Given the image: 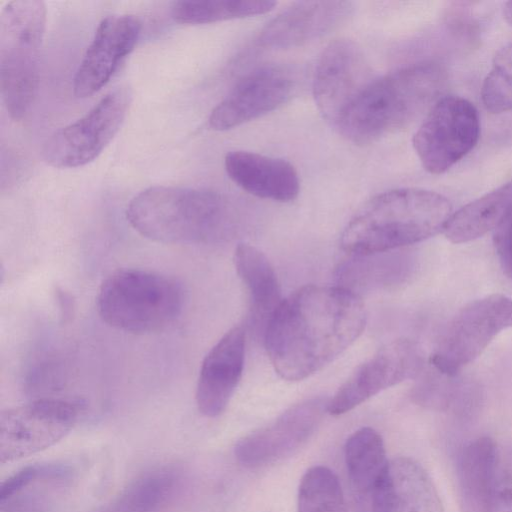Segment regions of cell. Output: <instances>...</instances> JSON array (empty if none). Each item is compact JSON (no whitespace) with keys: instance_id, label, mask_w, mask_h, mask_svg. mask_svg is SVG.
Wrapping results in <instances>:
<instances>
[{"instance_id":"obj_20","label":"cell","mask_w":512,"mask_h":512,"mask_svg":"<svg viewBox=\"0 0 512 512\" xmlns=\"http://www.w3.org/2000/svg\"><path fill=\"white\" fill-rule=\"evenodd\" d=\"M374 512H444L443 506L426 470L408 457L394 458Z\"/></svg>"},{"instance_id":"obj_19","label":"cell","mask_w":512,"mask_h":512,"mask_svg":"<svg viewBox=\"0 0 512 512\" xmlns=\"http://www.w3.org/2000/svg\"><path fill=\"white\" fill-rule=\"evenodd\" d=\"M344 456L350 486L360 512H374L390 462L386 458L381 436L370 427L355 431L346 441Z\"/></svg>"},{"instance_id":"obj_12","label":"cell","mask_w":512,"mask_h":512,"mask_svg":"<svg viewBox=\"0 0 512 512\" xmlns=\"http://www.w3.org/2000/svg\"><path fill=\"white\" fill-rule=\"evenodd\" d=\"M373 79L365 55L354 41L341 38L328 44L318 59L312 87L323 118L336 125Z\"/></svg>"},{"instance_id":"obj_18","label":"cell","mask_w":512,"mask_h":512,"mask_svg":"<svg viewBox=\"0 0 512 512\" xmlns=\"http://www.w3.org/2000/svg\"><path fill=\"white\" fill-rule=\"evenodd\" d=\"M224 166L237 186L256 197L289 202L299 194L298 173L284 159L236 150L226 154Z\"/></svg>"},{"instance_id":"obj_6","label":"cell","mask_w":512,"mask_h":512,"mask_svg":"<svg viewBox=\"0 0 512 512\" xmlns=\"http://www.w3.org/2000/svg\"><path fill=\"white\" fill-rule=\"evenodd\" d=\"M45 23L46 6L39 0L10 1L1 10V96L16 121L26 117L37 96Z\"/></svg>"},{"instance_id":"obj_24","label":"cell","mask_w":512,"mask_h":512,"mask_svg":"<svg viewBox=\"0 0 512 512\" xmlns=\"http://www.w3.org/2000/svg\"><path fill=\"white\" fill-rule=\"evenodd\" d=\"M353 257L339 266L337 280L339 286L357 294L359 290L392 285L409 270L407 258L392 251Z\"/></svg>"},{"instance_id":"obj_22","label":"cell","mask_w":512,"mask_h":512,"mask_svg":"<svg viewBox=\"0 0 512 512\" xmlns=\"http://www.w3.org/2000/svg\"><path fill=\"white\" fill-rule=\"evenodd\" d=\"M234 265L249 294L254 321L265 329L283 301L275 270L260 250L246 243L236 247Z\"/></svg>"},{"instance_id":"obj_9","label":"cell","mask_w":512,"mask_h":512,"mask_svg":"<svg viewBox=\"0 0 512 512\" xmlns=\"http://www.w3.org/2000/svg\"><path fill=\"white\" fill-rule=\"evenodd\" d=\"M131 103L127 87L102 97L85 115L55 131L44 143L43 161L56 168H75L96 159L118 133Z\"/></svg>"},{"instance_id":"obj_4","label":"cell","mask_w":512,"mask_h":512,"mask_svg":"<svg viewBox=\"0 0 512 512\" xmlns=\"http://www.w3.org/2000/svg\"><path fill=\"white\" fill-rule=\"evenodd\" d=\"M452 215L450 201L422 188H397L369 199L345 226L341 248L352 256L388 252L426 240Z\"/></svg>"},{"instance_id":"obj_10","label":"cell","mask_w":512,"mask_h":512,"mask_svg":"<svg viewBox=\"0 0 512 512\" xmlns=\"http://www.w3.org/2000/svg\"><path fill=\"white\" fill-rule=\"evenodd\" d=\"M81 403L40 398L3 411L0 415V461L11 462L45 450L75 426Z\"/></svg>"},{"instance_id":"obj_26","label":"cell","mask_w":512,"mask_h":512,"mask_svg":"<svg viewBox=\"0 0 512 512\" xmlns=\"http://www.w3.org/2000/svg\"><path fill=\"white\" fill-rule=\"evenodd\" d=\"M276 4L270 0H182L173 3L171 17L181 24H207L264 14Z\"/></svg>"},{"instance_id":"obj_5","label":"cell","mask_w":512,"mask_h":512,"mask_svg":"<svg viewBox=\"0 0 512 512\" xmlns=\"http://www.w3.org/2000/svg\"><path fill=\"white\" fill-rule=\"evenodd\" d=\"M96 303L107 325L127 333L147 334L165 329L180 316L184 291L167 275L125 268L102 282Z\"/></svg>"},{"instance_id":"obj_16","label":"cell","mask_w":512,"mask_h":512,"mask_svg":"<svg viewBox=\"0 0 512 512\" xmlns=\"http://www.w3.org/2000/svg\"><path fill=\"white\" fill-rule=\"evenodd\" d=\"M353 10L350 1L294 2L264 26L258 41L274 49L298 47L337 29Z\"/></svg>"},{"instance_id":"obj_31","label":"cell","mask_w":512,"mask_h":512,"mask_svg":"<svg viewBox=\"0 0 512 512\" xmlns=\"http://www.w3.org/2000/svg\"><path fill=\"white\" fill-rule=\"evenodd\" d=\"M494 245L504 273L512 279V205L494 230Z\"/></svg>"},{"instance_id":"obj_14","label":"cell","mask_w":512,"mask_h":512,"mask_svg":"<svg viewBox=\"0 0 512 512\" xmlns=\"http://www.w3.org/2000/svg\"><path fill=\"white\" fill-rule=\"evenodd\" d=\"M328 401H302L264 427L246 435L235 446V457L246 467H260L291 455L302 446L327 412Z\"/></svg>"},{"instance_id":"obj_29","label":"cell","mask_w":512,"mask_h":512,"mask_svg":"<svg viewBox=\"0 0 512 512\" xmlns=\"http://www.w3.org/2000/svg\"><path fill=\"white\" fill-rule=\"evenodd\" d=\"M489 512H512V447H498Z\"/></svg>"},{"instance_id":"obj_7","label":"cell","mask_w":512,"mask_h":512,"mask_svg":"<svg viewBox=\"0 0 512 512\" xmlns=\"http://www.w3.org/2000/svg\"><path fill=\"white\" fill-rule=\"evenodd\" d=\"M512 327V298L492 294L476 299L450 320L430 356L441 375L455 376L474 361L503 330Z\"/></svg>"},{"instance_id":"obj_8","label":"cell","mask_w":512,"mask_h":512,"mask_svg":"<svg viewBox=\"0 0 512 512\" xmlns=\"http://www.w3.org/2000/svg\"><path fill=\"white\" fill-rule=\"evenodd\" d=\"M480 119L476 107L460 96L439 98L413 136L414 150L431 174H442L477 144Z\"/></svg>"},{"instance_id":"obj_30","label":"cell","mask_w":512,"mask_h":512,"mask_svg":"<svg viewBox=\"0 0 512 512\" xmlns=\"http://www.w3.org/2000/svg\"><path fill=\"white\" fill-rule=\"evenodd\" d=\"M59 466L54 465H30L27 466L5 480L0 487V503L4 505L11 501L25 488L36 481L45 478L57 477L63 474Z\"/></svg>"},{"instance_id":"obj_23","label":"cell","mask_w":512,"mask_h":512,"mask_svg":"<svg viewBox=\"0 0 512 512\" xmlns=\"http://www.w3.org/2000/svg\"><path fill=\"white\" fill-rule=\"evenodd\" d=\"M512 205V181L487 192L452 213L444 226L445 237L465 243L495 230Z\"/></svg>"},{"instance_id":"obj_17","label":"cell","mask_w":512,"mask_h":512,"mask_svg":"<svg viewBox=\"0 0 512 512\" xmlns=\"http://www.w3.org/2000/svg\"><path fill=\"white\" fill-rule=\"evenodd\" d=\"M245 331L235 326L207 353L201 364L196 403L207 417L220 415L237 388L244 369Z\"/></svg>"},{"instance_id":"obj_1","label":"cell","mask_w":512,"mask_h":512,"mask_svg":"<svg viewBox=\"0 0 512 512\" xmlns=\"http://www.w3.org/2000/svg\"><path fill=\"white\" fill-rule=\"evenodd\" d=\"M361 297L342 286L307 285L287 298L270 317L264 343L277 374L303 380L342 354L363 332Z\"/></svg>"},{"instance_id":"obj_33","label":"cell","mask_w":512,"mask_h":512,"mask_svg":"<svg viewBox=\"0 0 512 512\" xmlns=\"http://www.w3.org/2000/svg\"><path fill=\"white\" fill-rule=\"evenodd\" d=\"M503 16L505 21L512 25V1H508L504 4Z\"/></svg>"},{"instance_id":"obj_13","label":"cell","mask_w":512,"mask_h":512,"mask_svg":"<svg viewBox=\"0 0 512 512\" xmlns=\"http://www.w3.org/2000/svg\"><path fill=\"white\" fill-rule=\"evenodd\" d=\"M296 90L292 72L279 65L260 67L244 76L211 111L208 125L225 131L274 111Z\"/></svg>"},{"instance_id":"obj_15","label":"cell","mask_w":512,"mask_h":512,"mask_svg":"<svg viewBox=\"0 0 512 512\" xmlns=\"http://www.w3.org/2000/svg\"><path fill=\"white\" fill-rule=\"evenodd\" d=\"M140 33L141 22L134 15L102 19L73 78L74 95L86 98L101 90L132 52Z\"/></svg>"},{"instance_id":"obj_28","label":"cell","mask_w":512,"mask_h":512,"mask_svg":"<svg viewBox=\"0 0 512 512\" xmlns=\"http://www.w3.org/2000/svg\"><path fill=\"white\" fill-rule=\"evenodd\" d=\"M481 98L492 113L512 111V41L495 54L481 87Z\"/></svg>"},{"instance_id":"obj_25","label":"cell","mask_w":512,"mask_h":512,"mask_svg":"<svg viewBox=\"0 0 512 512\" xmlns=\"http://www.w3.org/2000/svg\"><path fill=\"white\" fill-rule=\"evenodd\" d=\"M178 475L171 468H158L131 482L101 512H160L172 499Z\"/></svg>"},{"instance_id":"obj_11","label":"cell","mask_w":512,"mask_h":512,"mask_svg":"<svg viewBox=\"0 0 512 512\" xmlns=\"http://www.w3.org/2000/svg\"><path fill=\"white\" fill-rule=\"evenodd\" d=\"M424 364V353L415 341L394 340L356 368L328 401L327 412L342 415L381 391L418 377Z\"/></svg>"},{"instance_id":"obj_21","label":"cell","mask_w":512,"mask_h":512,"mask_svg":"<svg viewBox=\"0 0 512 512\" xmlns=\"http://www.w3.org/2000/svg\"><path fill=\"white\" fill-rule=\"evenodd\" d=\"M498 447L490 437L466 444L457 459V484L463 512H489Z\"/></svg>"},{"instance_id":"obj_2","label":"cell","mask_w":512,"mask_h":512,"mask_svg":"<svg viewBox=\"0 0 512 512\" xmlns=\"http://www.w3.org/2000/svg\"><path fill=\"white\" fill-rule=\"evenodd\" d=\"M126 218L143 237L165 244H210L232 238L242 224L236 201L205 188L153 186L128 204Z\"/></svg>"},{"instance_id":"obj_3","label":"cell","mask_w":512,"mask_h":512,"mask_svg":"<svg viewBox=\"0 0 512 512\" xmlns=\"http://www.w3.org/2000/svg\"><path fill=\"white\" fill-rule=\"evenodd\" d=\"M446 80L435 62L411 64L374 78L335 125L356 145H368L414 122L438 100Z\"/></svg>"},{"instance_id":"obj_27","label":"cell","mask_w":512,"mask_h":512,"mask_svg":"<svg viewBox=\"0 0 512 512\" xmlns=\"http://www.w3.org/2000/svg\"><path fill=\"white\" fill-rule=\"evenodd\" d=\"M298 512H347L336 474L325 466L306 471L298 489Z\"/></svg>"},{"instance_id":"obj_32","label":"cell","mask_w":512,"mask_h":512,"mask_svg":"<svg viewBox=\"0 0 512 512\" xmlns=\"http://www.w3.org/2000/svg\"><path fill=\"white\" fill-rule=\"evenodd\" d=\"M57 298L60 303L62 317L64 319L70 317L72 312V299L70 295L60 290L57 292Z\"/></svg>"}]
</instances>
